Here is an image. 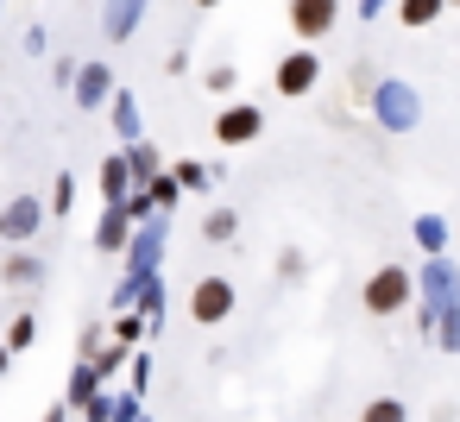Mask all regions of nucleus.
Returning <instances> with one entry per match:
<instances>
[{
  "instance_id": "nucleus-7",
  "label": "nucleus",
  "mask_w": 460,
  "mask_h": 422,
  "mask_svg": "<svg viewBox=\"0 0 460 422\" xmlns=\"http://www.w3.org/2000/svg\"><path fill=\"white\" fill-rule=\"evenodd\" d=\"M259 133H265V114H259L252 101H227V108L215 114V139H221V145H252Z\"/></svg>"
},
{
  "instance_id": "nucleus-5",
  "label": "nucleus",
  "mask_w": 460,
  "mask_h": 422,
  "mask_svg": "<svg viewBox=\"0 0 460 422\" xmlns=\"http://www.w3.org/2000/svg\"><path fill=\"white\" fill-rule=\"evenodd\" d=\"M45 215H51V202H39V196H7V202H0V240H7V246H32L39 227H45Z\"/></svg>"
},
{
  "instance_id": "nucleus-19",
  "label": "nucleus",
  "mask_w": 460,
  "mask_h": 422,
  "mask_svg": "<svg viewBox=\"0 0 460 422\" xmlns=\"http://www.w3.org/2000/svg\"><path fill=\"white\" fill-rule=\"evenodd\" d=\"M447 13V0H397V20L403 26H435Z\"/></svg>"
},
{
  "instance_id": "nucleus-20",
  "label": "nucleus",
  "mask_w": 460,
  "mask_h": 422,
  "mask_svg": "<svg viewBox=\"0 0 460 422\" xmlns=\"http://www.w3.org/2000/svg\"><path fill=\"white\" fill-rule=\"evenodd\" d=\"M240 233V215L234 208H208V221H202V240H215V246H227Z\"/></svg>"
},
{
  "instance_id": "nucleus-32",
  "label": "nucleus",
  "mask_w": 460,
  "mask_h": 422,
  "mask_svg": "<svg viewBox=\"0 0 460 422\" xmlns=\"http://www.w3.org/2000/svg\"><path fill=\"white\" fill-rule=\"evenodd\" d=\"M45 422H70V403H51V409H45Z\"/></svg>"
},
{
  "instance_id": "nucleus-10",
  "label": "nucleus",
  "mask_w": 460,
  "mask_h": 422,
  "mask_svg": "<svg viewBox=\"0 0 460 422\" xmlns=\"http://www.w3.org/2000/svg\"><path fill=\"white\" fill-rule=\"evenodd\" d=\"M39 277H45V259H39L32 246H7V259H0V284L26 290V284H39Z\"/></svg>"
},
{
  "instance_id": "nucleus-1",
  "label": "nucleus",
  "mask_w": 460,
  "mask_h": 422,
  "mask_svg": "<svg viewBox=\"0 0 460 422\" xmlns=\"http://www.w3.org/2000/svg\"><path fill=\"white\" fill-rule=\"evenodd\" d=\"M366 101H372V120H378L385 133H410V127H422V95H416L410 83H397V76H378V83L366 89Z\"/></svg>"
},
{
  "instance_id": "nucleus-8",
  "label": "nucleus",
  "mask_w": 460,
  "mask_h": 422,
  "mask_svg": "<svg viewBox=\"0 0 460 422\" xmlns=\"http://www.w3.org/2000/svg\"><path fill=\"white\" fill-rule=\"evenodd\" d=\"M114 89H120V83H114V70H108V64H83V70H76V83H70L76 108H108V101H114Z\"/></svg>"
},
{
  "instance_id": "nucleus-29",
  "label": "nucleus",
  "mask_w": 460,
  "mask_h": 422,
  "mask_svg": "<svg viewBox=\"0 0 460 422\" xmlns=\"http://www.w3.org/2000/svg\"><path fill=\"white\" fill-rule=\"evenodd\" d=\"M83 422H114V403H108V397H95V403L83 409Z\"/></svg>"
},
{
  "instance_id": "nucleus-30",
  "label": "nucleus",
  "mask_w": 460,
  "mask_h": 422,
  "mask_svg": "<svg viewBox=\"0 0 460 422\" xmlns=\"http://www.w3.org/2000/svg\"><path fill=\"white\" fill-rule=\"evenodd\" d=\"M26 51H32V57H45V51H51V39H45V26H32V32H26Z\"/></svg>"
},
{
  "instance_id": "nucleus-33",
  "label": "nucleus",
  "mask_w": 460,
  "mask_h": 422,
  "mask_svg": "<svg viewBox=\"0 0 460 422\" xmlns=\"http://www.w3.org/2000/svg\"><path fill=\"white\" fill-rule=\"evenodd\" d=\"M13 359H20V353H7V347H0V378H7V372H13Z\"/></svg>"
},
{
  "instance_id": "nucleus-16",
  "label": "nucleus",
  "mask_w": 460,
  "mask_h": 422,
  "mask_svg": "<svg viewBox=\"0 0 460 422\" xmlns=\"http://www.w3.org/2000/svg\"><path fill=\"white\" fill-rule=\"evenodd\" d=\"M158 246H164V233H158V227L133 233V246H127V265H133V277H152V265H158Z\"/></svg>"
},
{
  "instance_id": "nucleus-35",
  "label": "nucleus",
  "mask_w": 460,
  "mask_h": 422,
  "mask_svg": "<svg viewBox=\"0 0 460 422\" xmlns=\"http://www.w3.org/2000/svg\"><path fill=\"white\" fill-rule=\"evenodd\" d=\"M447 7H460V0H447Z\"/></svg>"
},
{
  "instance_id": "nucleus-28",
  "label": "nucleus",
  "mask_w": 460,
  "mask_h": 422,
  "mask_svg": "<svg viewBox=\"0 0 460 422\" xmlns=\"http://www.w3.org/2000/svg\"><path fill=\"white\" fill-rule=\"evenodd\" d=\"M278 271H284V277H303V252H296V246H290V252H278Z\"/></svg>"
},
{
  "instance_id": "nucleus-22",
  "label": "nucleus",
  "mask_w": 460,
  "mask_h": 422,
  "mask_svg": "<svg viewBox=\"0 0 460 422\" xmlns=\"http://www.w3.org/2000/svg\"><path fill=\"white\" fill-rule=\"evenodd\" d=\"M359 422H410V409H403V397H372L359 409Z\"/></svg>"
},
{
  "instance_id": "nucleus-25",
  "label": "nucleus",
  "mask_w": 460,
  "mask_h": 422,
  "mask_svg": "<svg viewBox=\"0 0 460 422\" xmlns=\"http://www.w3.org/2000/svg\"><path fill=\"white\" fill-rule=\"evenodd\" d=\"M202 83H208V95H234V83H240V76H234V64H215Z\"/></svg>"
},
{
  "instance_id": "nucleus-27",
  "label": "nucleus",
  "mask_w": 460,
  "mask_h": 422,
  "mask_svg": "<svg viewBox=\"0 0 460 422\" xmlns=\"http://www.w3.org/2000/svg\"><path fill=\"white\" fill-rule=\"evenodd\" d=\"M146 378H152V359H146V353H133V359H127V391H139V397H146Z\"/></svg>"
},
{
  "instance_id": "nucleus-34",
  "label": "nucleus",
  "mask_w": 460,
  "mask_h": 422,
  "mask_svg": "<svg viewBox=\"0 0 460 422\" xmlns=\"http://www.w3.org/2000/svg\"><path fill=\"white\" fill-rule=\"evenodd\" d=\"M196 7H221V0H196Z\"/></svg>"
},
{
  "instance_id": "nucleus-6",
  "label": "nucleus",
  "mask_w": 460,
  "mask_h": 422,
  "mask_svg": "<svg viewBox=\"0 0 460 422\" xmlns=\"http://www.w3.org/2000/svg\"><path fill=\"white\" fill-rule=\"evenodd\" d=\"M334 26H341V0H290V32H296L303 45L328 39Z\"/></svg>"
},
{
  "instance_id": "nucleus-14",
  "label": "nucleus",
  "mask_w": 460,
  "mask_h": 422,
  "mask_svg": "<svg viewBox=\"0 0 460 422\" xmlns=\"http://www.w3.org/2000/svg\"><path fill=\"white\" fill-rule=\"evenodd\" d=\"M108 114H114V133H120V145H139V139H146V133H139V101H133L127 89H114Z\"/></svg>"
},
{
  "instance_id": "nucleus-21",
  "label": "nucleus",
  "mask_w": 460,
  "mask_h": 422,
  "mask_svg": "<svg viewBox=\"0 0 460 422\" xmlns=\"http://www.w3.org/2000/svg\"><path fill=\"white\" fill-rule=\"evenodd\" d=\"M171 177H177V189H208L221 171H208V164H196V158H183V164H171Z\"/></svg>"
},
{
  "instance_id": "nucleus-26",
  "label": "nucleus",
  "mask_w": 460,
  "mask_h": 422,
  "mask_svg": "<svg viewBox=\"0 0 460 422\" xmlns=\"http://www.w3.org/2000/svg\"><path fill=\"white\" fill-rule=\"evenodd\" d=\"M70 202H76V177H58L51 183V215H70Z\"/></svg>"
},
{
  "instance_id": "nucleus-15",
  "label": "nucleus",
  "mask_w": 460,
  "mask_h": 422,
  "mask_svg": "<svg viewBox=\"0 0 460 422\" xmlns=\"http://www.w3.org/2000/svg\"><path fill=\"white\" fill-rule=\"evenodd\" d=\"M120 152H127V171H133V183H139V189H146V183H158V177L171 171V164H164L146 139H139V145H120Z\"/></svg>"
},
{
  "instance_id": "nucleus-24",
  "label": "nucleus",
  "mask_w": 460,
  "mask_h": 422,
  "mask_svg": "<svg viewBox=\"0 0 460 422\" xmlns=\"http://www.w3.org/2000/svg\"><path fill=\"white\" fill-rule=\"evenodd\" d=\"M139 334H146V315H133V309H120V315H114V340H120V347H133Z\"/></svg>"
},
{
  "instance_id": "nucleus-12",
  "label": "nucleus",
  "mask_w": 460,
  "mask_h": 422,
  "mask_svg": "<svg viewBox=\"0 0 460 422\" xmlns=\"http://www.w3.org/2000/svg\"><path fill=\"white\" fill-rule=\"evenodd\" d=\"M95 397H102V365H89V359H83V365L70 372V391H64V403H70V416H83Z\"/></svg>"
},
{
  "instance_id": "nucleus-23",
  "label": "nucleus",
  "mask_w": 460,
  "mask_h": 422,
  "mask_svg": "<svg viewBox=\"0 0 460 422\" xmlns=\"http://www.w3.org/2000/svg\"><path fill=\"white\" fill-rule=\"evenodd\" d=\"M146 196H152V208H158V215H164V208H171V202H177V196H183V189H177V177H171V171H164V177H158V183H146Z\"/></svg>"
},
{
  "instance_id": "nucleus-18",
  "label": "nucleus",
  "mask_w": 460,
  "mask_h": 422,
  "mask_svg": "<svg viewBox=\"0 0 460 422\" xmlns=\"http://www.w3.org/2000/svg\"><path fill=\"white\" fill-rule=\"evenodd\" d=\"M416 246H422L429 259H441V252H447V221H441V215H416Z\"/></svg>"
},
{
  "instance_id": "nucleus-13",
  "label": "nucleus",
  "mask_w": 460,
  "mask_h": 422,
  "mask_svg": "<svg viewBox=\"0 0 460 422\" xmlns=\"http://www.w3.org/2000/svg\"><path fill=\"white\" fill-rule=\"evenodd\" d=\"M127 246H133V221H127V208H108L95 227V252H127Z\"/></svg>"
},
{
  "instance_id": "nucleus-31",
  "label": "nucleus",
  "mask_w": 460,
  "mask_h": 422,
  "mask_svg": "<svg viewBox=\"0 0 460 422\" xmlns=\"http://www.w3.org/2000/svg\"><path fill=\"white\" fill-rule=\"evenodd\" d=\"M385 13V0H359V20H378Z\"/></svg>"
},
{
  "instance_id": "nucleus-17",
  "label": "nucleus",
  "mask_w": 460,
  "mask_h": 422,
  "mask_svg": "<svg viewBox=\"0 0 460 422\" xmlns=\"http://www.w3.org/2000/svg\"><path fill=\"white\" fill-rule=\"evenodd\" d=\"M32 340H39V315H32V309H20L7 328H0V347H7V353H26Z\"/></svg>"
},
{
  "instance_id": "nucleus-2",
  "label": "nucleus",
  "mask_w": 460,
  "mask_h": 422,
  "mask_svg": "<svg viewBox=\"0 0 460 422\" xmlns=\"http://www.w3.org/2000/svg\"><path fill=\"white\" fill-rule=\"evenodd\" d=\"M410 296H416V271H403V265H378L372 277H366V315H397V309H410Z\"/></svg>"
},
{
  "instance_id": "nucleus-9",
  "label": "nucleus",
  "mask_w": 460,
  "mask_h": 422,
  "mask_svg": "<svg viewBox=\"0 0 460 422\" xmlns=\"http://www.w3.org/2000/svg\"><path fill=\"white\" fill-rule=\"evenodd\" d=\"M146 7H152V0H108V7H102V32H108L114 45H127L133 26L146 20Z\"/></svg>"
},
{
  "instance_id": "nucleus-4",
  "label": "nucleus",
  "mask_w": 460,
  "mask_h": 422,
  "mask_svg": "<svg viewBox=\"0 0 460 422\" xmlns=\"http://www.w3.org/2000/svg\"><path fill=\"white\" fill-rule=\"evenodd\" d=\"M234 309H240L234 277H196V290H190V321L196 328H221Z\"/></svg>"
},
{
  "instance_id": "nucleus-36",
  "label": "nucleus",
  "mask_w": 460,
  "mask_h": 422,
  "mask_svg": "<svg viewBox=\"0 0 460 422\" xmlns=\"http://www.w3.org/2000/svg\"><path fill=\"white\" fill-rule=\"evenodd\" d=\"M139 422H146V416H139Z\"/></svg>"
},
{
  "instance_id": "nucleus-11",
  "label": "nucleus",
  "mask_w": 460,
  "mask_h": 422,
  "mask_svg": "<svg viewBox=\"0 0 460 422\" xmlns=\"http://www.w3.org/2000/svg\"><path fill=\"white\" fill-rule=\"evenodd\" d=\"M95 183H102V196H108V208H120V202H127V196L139 189V183H133V171H127V152H114V158H102V177H95Z\"/></svg>"
},
{
  "instance_id": "nucleus-3",
  "label": "nucleus",
  "mask_w": 460,
  "mask_h": 422,
  "mask_svg": "<svg viewBox=\"0 0 460 422\" xmlns=\"http://www.w3.org/2000/svg\"><path fill=\"white\" fill-rule=\"evenodd\" d=\"M315 83H322V57H315V45H296V51H284V57H278V70H271V89H278L284 101H303V95H315Z\"/></svg>"
}]
</instances>
